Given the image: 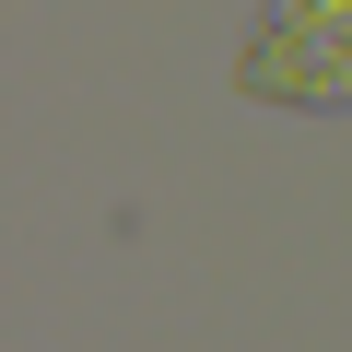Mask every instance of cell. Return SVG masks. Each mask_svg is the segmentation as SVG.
I'll return each mask as SVG.
<instances>
[{
    "instance_id": "1",
    "label": "cell",
    "mask_w": 352,
    "mask_h": 352,
    "mask_svg": "<svg viewBox=\"0 0 352 352\" xmlns=\"http://www.w3.org/2000/svg\"><path fill=\"white\" fill-rule=\"evenodd\" d=\"M235 82L258 106H352V0H270Z\"/></svg>"
}]
</instances>
